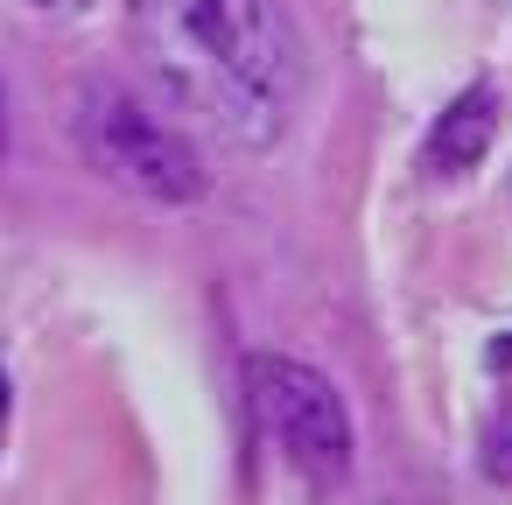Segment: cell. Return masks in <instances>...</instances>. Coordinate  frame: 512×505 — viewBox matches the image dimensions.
I'll list each match as a JSON object with an SVG mask.
<instances>
[{
    "label": "cell",
    "mask_w": 512,
    "mask_h": 505,
    "mask_svg": "<svg viewBox=\"0 0 512 505\" xmlns=\"http://www.w3.org/2000/svg\"><path fill=\"white\" fill-rule=\"evenodd\" d=\"M134 43L204 141L260 155L288 134L302 99V50L281 0H134Z\"/></svg>",
    "instance_id": "obj_1"
},
{
    "label": "cell",
    "mask_w": 512,
    "mask_h": 505,
    "mask_svg": "<svg viewBox=\"0 0 512 505\" xmlns=\"http://www.w3.org/2000/svg\"><path fill=\"white\" fill-rule=\"evenodd\" d=\"M71 134H78L85 162L106 183H120L127 197H148V204H169V211L204 197V169H197L190 141L162 113H148L127 85H113V78H85L78 85Z\"/></svg>",
    "instance_id": "obj_2"
},
{
    "label": "cell",
    "mask_w": 512,
    "mask_h": 505,
    "mask_svg": "<svg viewBox=\"0 0 512 505\" xmlns=\"http://www.w3.org/2000/svg\"><path fill=\"white\" fill-rule=\"evenodd\" d=\"M246 393H253V414L267 428V442L316 484H337L351 470V414H344V393L302 365V358H281V351H253L246 358Z\"/></svg>",
    "instance_id": "obj_3"
},
{
    "label": "cell",
    "mask_w": 512,
    "mask_h": 505,
    "mask_svg": "<svg viewBox=\"0 0 512 505\" xmlns=\"http://www.w3.org/2000/svg\"><path fill=\"white\" fill-rule=\"evenodd\" d=\"M491 134H498V92H491V85L456 92V99L442 106V120L428 127V148H421L428 176H463V169H477L484 148H491Z\"/></svg>",
    "instance_id": "obj_4"
},
{
    "label": "cell",
    "mask_w": 512,
    "mask_h": 505,
    "mask_svg": "<svg viewBox=\"0 0 512 505\" xmlns=\"http://www.w3.org/2000/svg\"><path fill=\"white\" fill-rule=\"evenodd\" d=\"M29 8H36V15H85L92 0H29Z\"/></svg>",
    "instance_id": "obj_5"
},
{
    "label": "cell",
    "mask_w": 512,
    "mask_h": 505,
    "mask_svg": "<svg viewBox=\"0 0 512 505\" xmlns=\"http://www.w3.org/2000/svg\"><path fill=\"white\" fill-rule=\"evenodd\" d=\"M0 155H8V120H0Z\"/></svg>",
    "instance_id": "obj_6"
},
{
    "label": "cell",
    "mask_w": 512,
    "mask_h": 505,
    "mask_svg": "<svg viewBox=\"0 0 512 505\" xmlns=\"http://www.w3.org/2000/svg\"><path fill=\"white\" fill-rule=\"evenodd\" d=\"M0 407H8V379H0Z\"/></svg>",
    "instance_id": "obj_7"
}]
</instances>
